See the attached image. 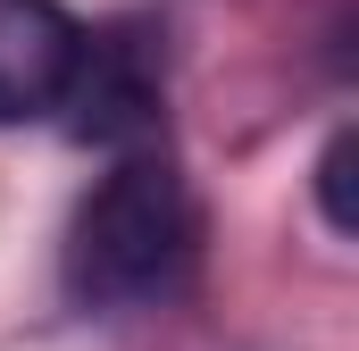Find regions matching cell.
Masks as SVG:
<instances>
[{"label": "cell", "mask_w": 359, "mask_h": 351, "mask_svg": "<svg viewBox=\"0 0 359 351\" xmlns=\"http://www.w3.org/2000/svg\"><path fill=\"white\" fill-rule=\"evenodd\" d=\"M184 184L168 159H126L76 218V243H67V284L92 310H117V301H142L168 284V267L184 260Z\"/></svg>", "instance_id": "1"}, {"label": "cell", "mask_w": 359, "mask_h": 351, "mask_svg": "<svg viewBox=\"0 0 359 351\" xmlns=\"http://www.w3.org/2000/svg\"><path fill=\"white\" fill-rule=\"evenodd\" d=\"M59 109H67V134L76 143L117 151V143H134V134L159 126V84H151V67H142L134 42H84Z\"/></svg>", "instance_id": "3"}, {"label": "cell", "mask_w": 359, "mask_h": 351, "mask_svg": "<svg viewBox=\"0 0 359 351\" xmlns=\"http://www.w3.org/2000/svg\"><path fill=\"white\" fill-rule=\"evenodd\" d=\"M351 159H359V134L343 126V134L318 151V209H326V226H334V234H359V209H351Z\"/></svg>", "instance_id": "4"}, {"label": "cell", "mask_w": 359, "mask_h": 351, "mask_svg": "<svg viewBox=\"0 0 359 351\" xmlns=\"http://www.w3.org/2000/svg\"><path fill=\"white\" fill-rule=\"evenodd\" d=\"M76 51H84V25L59 0H0V126L50 117L76 76Z\"/></svg>", "instance_id": "2"}]
</instances>
